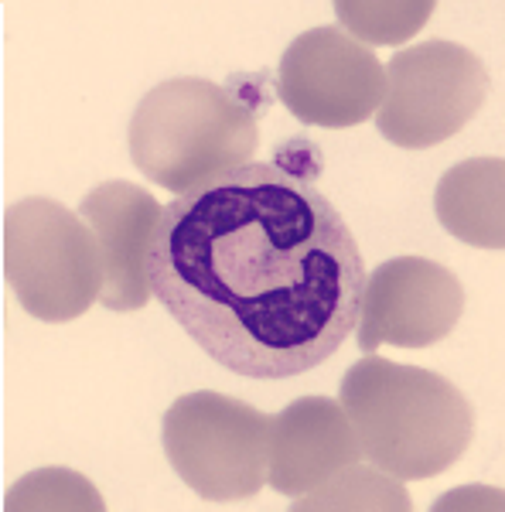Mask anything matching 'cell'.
I'll use <instances>...</instances> for the list:
<instances>
[{
	"mask_svg": "<svg viewBox=\"0 0 505 512\" xmlns=\"http://www.w3.org/2000/svg\"><path fill=\"white\" fill-rule=\"evenodd\" d=\"M434 209L454 239L478 250L505 246V161L471 158L437 181Z\"/></svg>",
	"mask_w": 505,
	"mask_h": 512,
	"instance_id": "obj_11",
	"label": "cell"
},
{
	"mask_svg": "<svg viewBox=\"0 0 505 512\" xmlns=\"http://www.w3.org/2000/svg\"><path fill=\"white\" fill-rule=\"evenodd\" d=\"M4 274L31 318L76 321L103 294V256L79 212L24 198L4 216Z\"/></svg>",
	"mask_w": 505,
	"mask_h": 512,
	"instance_id": "obj_4",
	"label": "cell"
},
{
	"mask_svg": "<svg viewBox=\"0 0 505 512\" xmlns=\"http://www.w3.org/2000/svg\"><path fill=\"white\" fill-rule=\"evenodd\" d=\"M41 509H79V512H103L106 502L79 472L69 468H41L24 475L4 499V512H41Z\"/></svg>",
	"mask_w": 505,
	"mask_h": 512,
	"instance_id": "obj_14",
	"label": "cell"
},
{
	"mask_svg": "<svg viewBox=\"0 0 505 512\" xmlns=\"http://www.w3.org/2000/svg\"><path fill=\"white\" fill-rule=\"evenodd\" d=\"M297 512H410V492L403 489L400 478L379 472L376 465H355L342 468L321 482L318 489L304 492L294 502Z\"/></svg>",
	"mask_w": 505,
	"mask_h": 512,
	"instance_id": "obj_12",
	"label": "cell"
},
{
	"mask_svg": "<svg viewBox=\"0 0 505 512\" xmlns=\"http://www.w3.org/2000/svg\"><path fill=\"white\" fill-rule=\"evenodd\" d=\"M147 280L229 373L291 379L355 332L366 263L328 195L284 164L250 161L164 205Z\"/></svg>",
	"mask_w": 505,
	"mask_h": 512,
	"instance_id": "obj_1",
	"label": "cell"
},
{
	"mask_svg": "<svg viewBox=\"0 0 505 512\" xmlns=\"http://www.w3.org/2000/svg\"><path fill=\"white\" fill-rule=\"evenodd\" d=\"M488 69L458 41L430 38L396 52L376 127L389 144L420 151L461 134L488 96Z\"/></svg>",
	"mask_w": 505,
	"mask_h": 512,
	"instance_id": "obj_6",
	"label": "cell"
},
{
	"mask_svg": "<svg viewBox=\"0 0 505 512\" xmlns=\"http://www.w3.org/2000/svg\"><path fill=\"white\" fill-rule=\"evenodd\" d=\"M130 158L157 188L185 195L253 161L256 110L233 89L181 76L154 86L130 120Z\"/></svg>",
	"mask_w": 505,
	"mask_h": 512,
	"instance_id": "obj_3",
	"label": "cell"
},
{
	"mask_svg": "<svg viewBox=\"0 0 505 512\" xmlns=\"http://www.w3.org/2000/svg\"><path fill=\"white\" fill-rule=\"evenodd\" d=\"M362 458L400 482L447 472L471 448L475 410L451 379L366 355L338 390Z\"/></svg>",
	"mask_w": 505,
	"mask_h": 512,
	"instance_id": "obj_2",
	"label": "cell"
},
{
	"mask_svg": "<svg viewBox=\"0 0 505 512\" xmlns=\"http://www.w3.org/2000/svg\"><path fill=\"white\" fill-rule=\"evenodd\" d=\"M465 311L461 280L427 256H393L366 277L359 311V349L379 345L427 349L454 332Z\"/></svg>",
	"mask_w": 505,
	"mask_h": 512,
	"instance_id": "obj_8",
	"label": "cell"
},
{
	"mask_svg": "<svg viewBox=\"0 0 505 512\" xmlns=\"http://www.w3.org/2000/svg\"><path fill=\"white\" fill-rule=\"evenodd\" d=\"M386 65L342 28H311L291 41L277 69V96L308 127L349 130L379 110Z\"/></svg>",
	"mask_w": 505,
	"mask_h": 512,
	"instance_id": "obj_7",
	"label": "cell"
},
{
	"mask_svg": "<svg viewBox=\"0 0 505 512\" xmlns=\"http://www.w3.org/2000/svg\"><path fill=\"white\" fill-rule=\"evenodd\" d=\"M161 212L157 198L134 181H103L79 202V216L93 229L103 256V308L140 311L154 297L147 256Z\"/></svg>",
	"mask_w": 505,
	"mask_h": 512,
	"instance_id": "obj_9",
	"label": "cell"
},
{
	"mask_svg": "<svg viewBox=\"0 0 505 512\" xmlns=\"http://www.w3.org/2000/svg\"><path fill=\"white\" fill-rule=\"evenodd\" d=\"M437 11L434 0H335L342 31L359 45H403Z\"/></svg>",
	"mask_w": 505,
	"mask_h": 512,
	"instance_id": "obj_13",
	"label": "cell"
},
{
	"mask_svg": "<svg viewBox=\"0 0 505 512\" xmlns=\"http://www.w3.org/2000/svg\"><path fill=\"white\" fill-rule=\"evenodd\" d=\"M273 417L226 393H185L164 414V454L205 502L253 499L267 485Z\"/></svg>",
	"mask_w": 505,
	"mask_h": 512,
	"instance_id": "obj_5",
	"label": "cell"
},
{
	"mask_svg": "<svg viewBox=\"0 0 505 512\" xmlns=\"http://www.w3.org/2000/svg\"><path fill=\"white\" fill-rule=\"evenodd\" d=\"M355 461H362V448L342 403L301 396L273 417L267 485L287 499H301Z\"/></svg>",
	"mask_w": 505,
	"mask_h": 512,
	"instance_id": "obj_10",
	"label": "cell"
}]
</instances>
